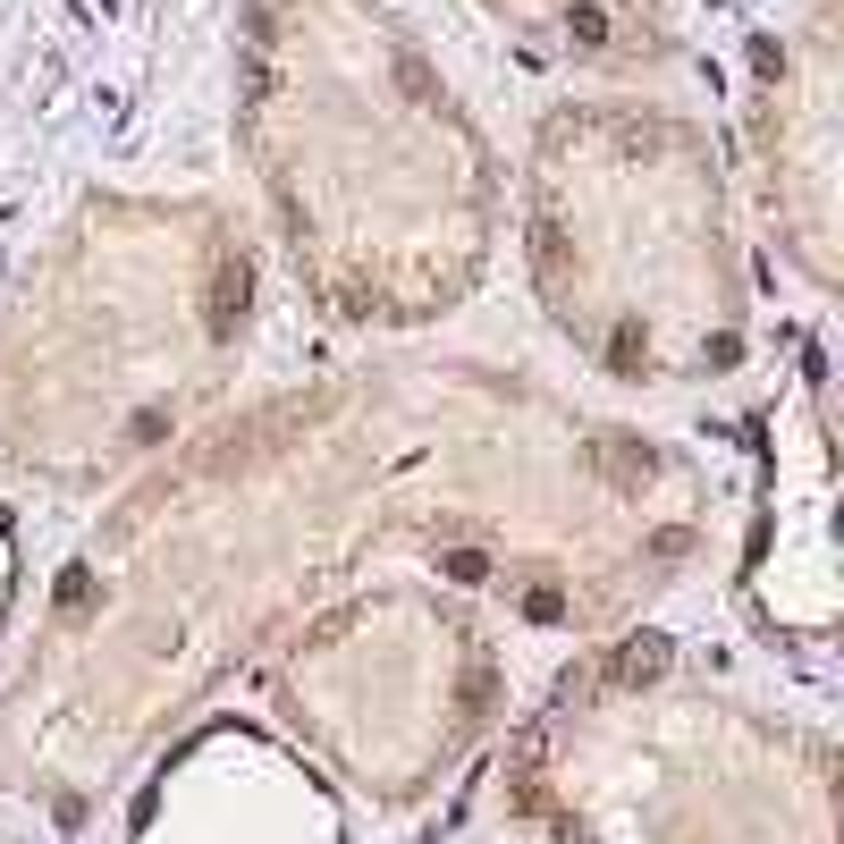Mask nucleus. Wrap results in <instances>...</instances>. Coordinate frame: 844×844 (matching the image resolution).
I'll list each match as a JSON object with an SVG mask.
<instances>
[{
	"mask_svg": "<svg viewBox=\"0 0 844 844\" xmlns=\"http://www.w3.org/2000/svg\"><path fill=\"white\" fill-rule=\"evenodd\" d=\"M659 667H667V650H659V642H634V650L617 659V676H634V684H642V676H659Z\"/></svg>",
	"mask_w": 844,
	"mask_h": 844,
	"instance_id": "obj_1",
	"label": "nucleus"
}]
</instances>
